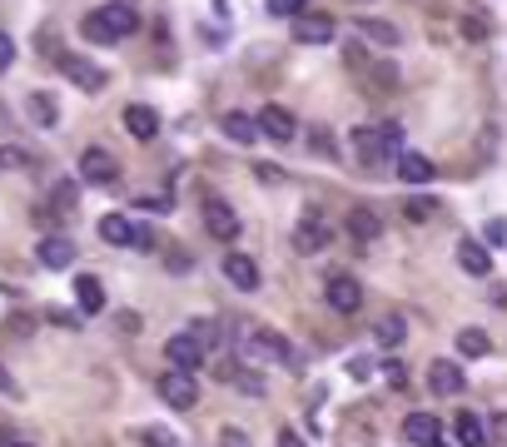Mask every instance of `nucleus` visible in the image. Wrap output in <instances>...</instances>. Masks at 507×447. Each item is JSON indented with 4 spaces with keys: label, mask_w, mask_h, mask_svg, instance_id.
<instances>
[{
    "label": "nucleus",
    "mask_w": 507,
    "mask_h": 447,
    "mask_svg": "<svg viewBox=\"0 0 507 447\" xmlns=\"http://www.w3.org/2000/svg\"><path fill=\"white\" fill-rule=\"evenodd\" d=\"M75 254H80L75 239H66V234H45L40 244H35V259H40V268H55V274L75 264Z\"/></svg>",
    "instance_id": "obj_11"
},
{
    "label": "nucleus",
    "mask_w": 507,
    "mask_h": 447,
    "mask_svg": "<svg viewBox=\"0 0 507 447\" xmlns=\"http://www.w3.org/2000/svg\"><path fill=\"white\" fill-rule=\"evenodd\" d=\"M487 239H493V244H507V224L493 219V224H487Z\"/></svg>",
    "instance_id": "obj_46"
},
{
    "label": "nucleus",
    "mask_w": 507,
    "mask_h": 447,
    "mask_svg": "<svg viewBox=\"0 0 507 447\" xmlns=\"http://www.w3.org/2000/svg\"><path fill=\"white\" fill-rule=\"evenodd\" d=\"M398 174H403L408 184H428L438 170H433L428 154H418V149H403V154H398Z\"/></svg>",
    "instance_id": "obj_25"
},
{
    "label": "nucleus",
    "mask_w": 507,
    "mask_h": 447,
    "mask_svg": "<svg viewBox=\"0 0 507 447\" xmlns=\"http://www.w3.org/2000/svg\"><path fill=\"white\" fill-rule=\"evenodd\" d=\"M135 254H154V229H150V224H135Z\"/></svg>",
    "instance_id": "obj_35"
},
{
    "label": "nucleus",
    "mask_w": 507,
    "mask_h": 447,
    "mask_svg": "<svg viewBox=\"0 0 507 447\" xmlns=\"http://www.w3.org/2000/svg\"><path fill=\"white\" fill-rule=\"evenodd\" d=\"M453 437H458V447H487L493 437H487V423L477 413H458L453 417Z\"/></svg>",
    "instance_id": "obj_21"
},
{
    "label": "nucleus",
    "mask_w": 507,
    "mask_h": 447,
    "mask_svg": "<svg viewBox=\"0 0 507 447\" xmlns=\"http://www.w3.org/2000/svg\"><path fill=\"white\" fill-rule=\"evenodd\" d=\"M0 393H5V398H21V383L5 372V363H0Z\"/></svg>",
    "instance_id": "obj_41"
},
{
    "label": "nucleus",
    "mask_w": 507,
    "mask_h": 447,
    "mask_svg": "<svg viewBox=\"0 0 507 447\" xmlns=\"http://www.w3.org/2000/svg\"><path fill=\"white\" fill-rule=\"evenodd\" d=\"M289 35H293V45H328L334 40V21L328 15H293V25H289Z\"/></svg>",
    "instance_id": "obj_13"
},
{
    "label": "nucleus",
    "mask_w": 507,
    "mask_h": 447,
    "mask_svg": "<svg viewBox=\"0 0 507 447\" xmlns=\"http://www.w3.org/2000/svg\"><path fill=\"white\" fill-rule=\"evenodd\" d=\"M5 447H31V443H5Z\"/></svg>",
    "instance_id": "obj_51"
},
{
    "label": "nucleus",
    "mask_w": 507,
    "mask_h": 447,
    "mask_svg": "<svg viewBox=\"0 0 507 447\" xmlns=\"http://www.w3.org/2000/svg\"><path fill=\"white\" fill-rule=\"evenodd\" d=\"M393 149H403V125H363L354 129V154L368 164V170H389L393 164Z\"/></svg>",
    "instance_id": "obj_3"
},
{
    "label": "nucleus",
    "mask_w": 507,
    "mask_h": 447,
    "mask_svg": "<svg viewBox=\"0 0 507 447\" xmlns=\"http://www.w3.org/2000/svg\"><path fill=\"white\" fill-rule=\"evenodd\" d=\"M309 154H319V160H334V154H338L334 135H328L324 125H313V135H309Z\"/></svg>",
    "instance_id": "obj_31"
},
{
    "label": "nucleus",
    "mask_w": 507,
    "mask_h": 447,
    "mask_svg": "<svg viewBox=\"0 0 507 447\" xmlns=\"http://www.w3.org/2000/svg\"><path fill=\"white\" fill-rule=\"evenodd\" d=\"M458 268L473 274V278H487V274H493V254H487L477 239H463V244H458Z\"/></svg>",
    "instance_id": "obj_20"
},
{
    "label": "nucleus",
    "mask_w": 507,
    "mask_h": 447,
    "mask_svg": "<svg viewBox=\"0 0 507 447\" xmlns=\"http://www.w3.org/2000/svg\"><path fill=\"white\" fill-rule=\"evenodd\" d=\"M119 329H125V333H140V313H119Z\"/></svg>",
    "instance_id": "obj_48"
},
{
    "label": "nucleus",
    "mask_w": 507,
    "mask_h": 447,
    "mask_svg": "<svg viewBox=\"0 0 507 447\" xmlns=\"http://www.w3.org/2000/svg\"><path fill=\"white\" fill-rule=\"evenodd\" d=\"M383 372H389V383H393V388H403V378H408V372H403V363H398V358H393V363H383Z\"/></svg>",
    "instance_id": "obj_45"
},
{
    "label": "nucleus",
    "mask_w": 507,
    "mask_h": 447,
    "mask_svg": "<svg viewBox=\"0 0 507 447\" xmlns=\"http://www.w3.org/2000/svg\"><path fill=\"white\" fill-rule=\"evenodd\" d=\"M303 5H309V0H269V15H303Z\"/></svg>",
    "instance_id": "obj_36"
},
{
    "label": "nucleus",
    "mask_w": 507,
    "mask_h": 447,
    "mask_svg": "<svg viewBox=\"0 0 507 447\" xmlns=\"http://www.w3.org/2000/svg\"><path fill=\"white\" fill-rule=\"evenodd\" d=\"M135 31H140V11H135L130 0H109V5H100V11H90L85 21H80V35H85L90 45H115Z\"/></svg>",
    "instance_id": "obj_2"
},
{
    "label": "nucleus",
    "mask_w": 507,
    "mask_h": 447,
    "mask_svg": "<svg viewBox=\"0 0 507 447\" xmlns=\"http://www.w3.org/2000/svg\"><path fill=\"white\" fill-rule=\"evenodd\" d=\"M25 115H31L40 129H55V125H60V105H55L50 90H31V95H25Z\"/></svg>",
    "instance_id": "obj_19"
},
{
    "label": "nucleus",
    "mask_w": 507,
    "mask_h": 447,
    "mask_svg": "<svg viewBox=\"0 0 507 447\" xmlns=\"http://www.w3.org/2000/svg\"><path fill=\"white\" fill-rule=\"evenodd\" d=\"M378 234H383V219H378V209L358 204V209L348 214V239H354V244H373Z\"/></svg>",
    "instance_id": "obj_18"
},
{
    "label": "nucleus",
    "mask_w": 507,
    "mask_h": 447,
    "mask_svg": "<svg viewBox=\"0 0 507 447\" xmlns=\"http://www.w3.org/2000/svg\"><path fill=\"white\" fill-rule=\"evenodd\" d=\"M135 209H150V214H170V199H164V194H154V199H140V204H135Z\"/></svg>",
    "instance_id": "obj_42"
},
{
    "label": "nucleus",
    "mask_w": 507,
    "mask_h": 447,
    "mask_svg": "<svg viewBox=\"0 0 507 447\" xmlns=\"http://www.w3.org/2000/svg\"><path fill=\"white\" fill-rule=\"evenodd\" d=\"M205 343L195 338V333H174L170 343H164V358H170V368H184V372H195L205 368Z\"/></svg>",
    "instance_id": "obj_8"
},
{
    "label": "nucleus",
    "mask_w": 507,
    "mask_h": 447,
    "mask_svg": "<svg viewBox=\"0 0 507 447\" xmlns=\"http://www.w3.org/2000/svg\"><path fill=\"white\" fill-rule=\"evenodd\" d=\"M0 170H11V174H31L35 170V154L25 145H0Z\"/></svg>",
    "instance_id": "obj_27"
},
{
    "label": "nucleus",
    "mask_w": 507,
    "mask_h": 447,
    "mask_svg": "<svg viewBox=\"0 0 507 447\" xmlns=\"http://www.w3.org/2000/svg\"><path fill=\"white\" fill-rule=\"evenodd\" d=\"M358 31H363V35H373L378 45H398V31H393L389 21H358Z\"/></svg>",
    "instance_id": "obj_32"
},
{
    "label": "nucleus",
    "mask_w": 507,
    "mask_h": 447,
    "mask_svg": "<svg viewBox=\"0 0 507 447\" xmlns=\"http://www.w3.org/2000/svg\"><path fill=\"white\" fill-rule=\"evenodd\" d=\"M344 60H348V65H368V50H363V45H358V40H348Z\"/></svg>",
    "instance_id": "obj_44"
},
{
    "label": "nucleus",
    "mask_w": 507,
    "mask_h": 447,
    "mask_svg": "<svg viewBox=\"0 0 507 447\" xmlns=\"http://www.w3.org/2000/svg\"><path fill=\"white\" fill-rule=\"evenodd\" d=\"M205 229L219 239V244H234L239 239V214L229 209L224 199H205Z\"/></svg>",
    "instance_id": "obj_12"
},
{
    "label": "nucleus",
    "mask_w": 507,
    "mask_h": 447,
    "mask_svg": "<svg viewBox=\"0 0 507 447\" xmlns=\"http://www.w3.org/2000/svg\"><path fill=\"white\" fill-rule=\"evenodd\" d=\"M224 278L239 288V294H254V288H259V264H254L249 254H239V249H229L224 254Z\"/></svg>",
    "instance_id": "obj_15"
},
{
    "label": "nucleus",
    "mask_w": 507,
    "mask_h": 447,
    "mask_svg": "<svg viewBox=\"0 0 507 447\" xmlns=\"http://www.w3.org/2000/svg\"><path fill=\"white\" fill-rule=\"evenodd\" d=\"M11 65H15V40L0 31V70H11Z\"/></svg>",
    "instance_id": "obj_38"
},
{
    "label": "nucleus",
    "mask_w": 507,
    "mask_h": 447,
    "mask_svg": "<svg viewBox=\"0 0 507 447\" xmlns=\"http://www.w3.org/2000/svg\"><path fill=\"white\" fill-rule=\"evenodd\" d=\"M50 209H55V214H75V209H80V184H75V180H55Z\"/></svg>",
    "instance_id": "obj_26"
},
{
    "label": "nucleus",
    "mask_w": 507,
    "mask_h": 447,
    "mask_svg": "<svg viewBox=\"0 0 507 447\" xmlns=\"http://www.w3.org/2000/svg\"><path fill=\"white\" fill-rule=\"evenodd\" d=\"M463 383L468 378H463V368H458L453 358H433L428 363V393L433 398H458L463 393Z\"/></svg>",
    "instance_id": "obj_9"
},
{
    "label": "nucleus",
    "mask_w": 507,
    "mask_h": 447,
    "mask_svg": "<svg viewBox=\"0 0 507 447\" xmlns=\"http://www.w3.org/2000/svg\"><path fill=\"white\" fill-rule=\"evenodd\" d=\"M154 393H160L170 408H179V413H195L199 408V378L184 372V368H164L160 378H154Z\"/></svg>",
    "instance_id": "obj_4"
},
{
    "label": "nucleus",
    "mask_w": 507,
    "mask_h": 447,
    "mask_svg": "<svg viewBox=\"0 0 507 447\" xmlns=\"http://www.w3.org/2000/svg\"><path fill=\"white\" fill-rule=\"evenodd\" d=\"M433 209H438L433 199H408V204H403V219H408V224H428Z\"/></svg>",
    "instance_id": "obj_33"
},
{
    "label": "nucleus",
    "mask_w": 507,
    "mask_h": 447,
    "mask_svg": "<svg viewBox=\"0 0 507 447\" xmlns=\"http://www.w3.org/2000/svg\"><path fill=\"white\" fill-rule=\"evenodd\" d=\"M219 447H249V437L239 433V427H224V433H219Z\"/></svg>",
    "instance_id": "obj_40"
},
{
    "label": "nucleus",
    "mask_w": 507,
    "mask_h": 447,
    "mask_svg": "<svg viewBox=\"0 0 507 447\" xmlns=\"http://www.w3.org/2000/svg\"><path fill=\"white\" fill-rule=\"evenodd\" d=\"M324 298H328V309L334 313H358L363 309V284H358L354 274H334L328 278V288H324Z\"/></svg>",
    "instance_id": "obj_7"
},
{
    "label": "nucleus",
    "mask_w": 507,
    "mask_h": 447,
    "mask_svg": "<svg viewBox=\"0 0 507 447\" xmlns=\"http://www.w3.org/2000/svg\"><path fill=\"white\" fill-rule=\"evenodd\" d=\"M144 447H179V437L170 433V427H144Z\"/></svg>",
    "instance_id": "obj_34"
},
{
    "label": "nucleus",
    "mask_w": 507,
    "mask_h": 447,
    "mask_svg": "<svg viewBox=\"0 0 507 447\" xmlns=\"http://www.w3.org/2000/svg\"><path fill=\"white\" fill-rule=\"evenodd\" d=\"M487 437H493V443H507V417H503V413L487 423Z\"/></svg>",
    "instance_id": "obj_43"
},
{
    "label": "nucleus",
    "mask_w": 507,
    "mask_h": 447,
    "mask_svg": "<svg viewBox=\"0 0 507 447\" xmlns=\"http://www.w3.org/2000/svg\"><path fill=\"white\" fill-rule=\"evenodd\" d=\"M189 333H195V338L205 343V348H214V343H229V333L219 329L214 319H199V323H189Z\"/></svg>",
    "instance_id": "obj_30"
},
{
    "label": "nucleus",
    "mask_w": 507,
    "mask_h": 447,
    "mask_svg": "<svg viewBox=\"0 0 507 447\" xmlns=\"http://www.w3.org/2000/svg\"><path fill=\"white\" fill-rule=\"evenodd\" d=\"M463 35H468V40H487V21H483V15H468Z\"/></svg>",
    "instance_id": "obj_37"
},
{
    "label": "nucleus",
    "mask_w": 507,
    "mask_h": 447,
    "mask_svg": "<svg viewBox=\"0 0 507 447\" xmlns=\"http://www.w3.org/2000/svg\"><path fill=\"white\" fill-rule=\"evenodd\" d=\"M328 239H334V229L324 224V214H319V209H313L309 219H303L299 229H293V249H299V254H324Z\"/></svg>",
    "instance_id": "obj_10"
},
{
    "label": "nucleus",
    "mask_w": 507,
    "mask_h": 447,
    "mask_svg": "<svg viewBox=\"0 0 507 447\" xmlns=\"http://www.w3.org/2000/svg\"><path fill=\"white\" fill-rule=\"evenodd\" d=\"M100 239L115 249H130L135 244V219H125V214H105L100 219Z\"/></svg>",
    "instance_id": "obj_23"
},
{
    "label": "nucleus",
    "mask_w": 507,
    "mask_h": 447,
    "mask_svg": "<svg viewBox=\"0 0 507 447\" xmlns=\"http://www.w3.org/2000/svg\"><path fill=\"white\" fill-rule=\"evenodd\" d=\"M50 323H60V329H80V313H70V309H50Z\"/></svg>",
    "instance_id": "obj_39"
},
{
    "label": "nucleus",
    "mask_w": 507,
    "mask_h": 447,
    "mask_svg": "<svg viewBox=\"0 0 507 447\" xmlns=\"http://www.w3.org/2000/svg\"><path fill=\"white\" fill-rule=\"evenodd\" d=\"M487 348H493V343H487L483 329H463L458 333V353H463V358H483Z\"/></svg>",
    "instance_id": "obj_28"
},
{
    "label": "nucleus",
    "mask_w": 507,
    "mask_h": 447,
    "mask_svg": "<svg viewBox=\"0 0 507 447\" xmlns=\"http://www.w3.org/2000/svg\"><path fill=\"white\" fill-rule=\"evenodd\" d=\"M229 348H234L239 363H293V368H299V353H293L279 333L254 329V323H239V329L229 333Z\"/></svg>",
    "instance_id": "obj_1"
},
{
    "label": "nucleus",
    "mask_w": 507,
    "mask_h": 447,
    "mask_svg": "<svg viewBox=\"0 0 507 447\" xmlns=\"http://www.w3.org/2000/svg\"><path fill=\"white\" fill-rule=\"evenodd\" d=\"M373 338L383 343V348H398V343L408 338V329H403V319H383V323L373 329Z\"/></svg>",
    "instance_id": "obj_29"
},
{
    "label": "nucleus",
    "mask_w": 507,
    "mask_h": 447,
    "mask_svg": "<svg viewBox=\"0 0 507 447\" xmlns=\"http://www.w3.org/2000/svg\"><path fill=\"white\" fill-rule=\"evenodd\" d=\"M60 74H66L75 90H85V95H100V90L109 85V74L100 70L95 60H85V55H60Z\"/></svg>",
    "instance_id": "obj_5"
},
{
    "label": "nucleus",
    "mask_w": 507,
    "mask_h": 447,
    "mask_svg": "<svg viewBox=\"0 0 507 447\" xmlns=\"http://www.w3.org/2000/svg\"><path fill=\"white\" fill-rule=\"evenodd\" d=\"M125 129H130L140 145H150V139L160 135V110L154 105H125Z\"/></svg>",
    "instance_id": "obj_17"
},
{
    "label": "nucleus",
    "mask_w": 507,
    "mask_h": 447,
    "mask_svg": "<svg viewBox=\"0 0 507 447\" xmlns=\"http://www.w3.org/2000/svg\"><path fill=\"white\" fill-rule=\"evenodd\" d=\"M438 437H442V427H438L433 413H408L403 417V443L408 447H438Z\"/></svg>",
    "instance_id": "obj_16"
},
{
    "label": "nucleus",
    "mask_w": 507,
    "mask_h": 447,
    "mask_svg": "<svg viewBox=\"0 0 507 447\" xmlns=\"http://www.w3.org/2000/svg\"><path fill=\"white\" fill-rule=\"evenodd\" d=\"M279 447H309V443H303V437L293 433V427H284V433H279Z\"/></svg>",
    "instance_id": "obj_47"
},
{
    "label": "nucleus",
    "mask_w": 507,
    "mask_h": 447,
    "mask_svg": "<svg viewBox=\"0 0 507 447\" xmlns=\"http://www.w3.org/2000/svg\"><path fill=\"white\" fill-rule=\"evenodd\" d=\"M219 129H224V139H234V145H254V139H264V135H259V119L239 115V110L219 119Z\"/></svg>",
    "instance_id": "obj_24"
},
{
    "label": "nucleus",
    "mask_w": 507,
    "mask_h": 447,
    "mask_svg": "<svg viewBox=\"0 0 507 447\" xmlns=\"http://www.w3.org/2000/svg\"><path fill=\"white\" fill-rule=\"evenodd\" d=\"M259 135L274 139V145H289V139L299 135V125H293V115L284 105H264L259 110Z\"/></svg>",
    "instance_id": "obj_14"
},
{
    "label": "nucleus",
    "mask_w": 507,
    "mask_h": 447,
    "mask_svg": "<svg viewBox=\"0 0 507 447\" xmlns=\"http://www.w3.org/2000/svg\"><path fill=\"white\" fill-rule=\"evenodd\" d=\"M348 372H354V378H368V372H373V363H368V358H354V363H348Z\"/></svg>",
    "instance_id": "obj_49"
},
{
    "label": "nucleus",
    "mask_w": 507,
    "mask_h": 447,
    "mask_svg": "<svg viewBox=\"0 0 507 447\" xmlns=\"http://www.w3.org/2000/svg\"><path fill=\"white\" fill-rule=\"evenodd\" d=\"M80 180H85V184H100V189H109V184L119 180V160L109 154V149L90 145L85 154H80Z\"/></svg>",
    "instance_id": "obj_6"
},
{
    "label": "nucleus",
    "mask_w": 507,
    "mask_h": 447,
    "mask_svg": "<svg viewBox=\"0 0 507 447\" xmlns=\"http://www.w3.org/2000/svg\"><path fill=\"white\" fill-rule=\"evenodd\" d=\"M259 180H264V184H279V180H284V174H279V170H274V164H259Z\"/></svg>",
    "instance_id": "obj_50"
},
{
    "label": "nucleus",
    "mask_w": 507,
    "mask_h": 447,
    "mask_svg": "<svg viewBox=\"0 0 507 447\" xmlns=\"http://www.w3.org/2000/svg\"><path fill=\"white\" fill-rule=\"evenodd\" d=\"M75 303H80V313H105V284H100L95 274H80L75 278Z\"/></svg>",
    "instance_id": "obj_22"
}]
</instances>
